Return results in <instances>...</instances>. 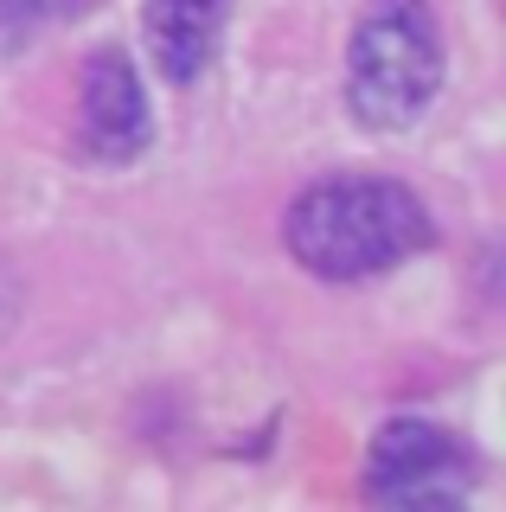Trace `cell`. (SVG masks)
Instances as JSON below:
<instances>
[{"instance_id": "1", "label": "cell", "mask_w": 506, "mask_h": 512, "mask_svg": "<svg viewBox=\"0 0 506 512\" xmlns=\"http://www.w3.org/2000/svg\"><path fill=\"white\" fill-rule=\"evenodd\" d=\"M289 256L327 282H359L378 269H398L404 256L430 244V212L423 199L398 180H372V173H346L321 180L289 205Z\"/></svg>"}, {"instance_id": "2", "label": "cell", "mask_w": 506, "mask_h": 512, "mask_svg": "<svg viewBox=\"0 0 506 512\" xmlns=\"http://www.w3.org/2000/svg\"><path fill=\"white\" fill-rule=\"evenodd\" d=\"M442 84V32L423 0H366L346 45V109L378 135H398Z\"/></svg>"}, {"instance_id": "6", "label": "cell", "mask_w": 506, "mask_h": 512, "mask_svg": "<svg viewBox=\"0 0 506 512\" xmlns=\"http://www.w3.org/2000/svg\"><path fill=\"white\" fill-rule=\"evenodd\" d=\"M84 7L90 0H0V52H20V45L39 39V32L71 26Z\"/></svg>"}, {"instance_id": "3", "label": "cell", "mask_w": 506, "mask_h": 512, "mask_svg": "<svg viewBox=\"0 0 506 512\" xmlns=\"http://www.w3.org/2000/svg\"><path fill=\"white\" fill-rule=\"evenodd\" d=\"M366 487L385 506H455L474 487V455L449 429L423 423V416H398L372 436Z\"/></svg>"}, {"instance_id": "4", "label": "cell", "mask_w": 506, "mask_h": 512, "mask_svg": "<svg viewBox=\"0 0 506 512\" xmlns=\"http://www.w3.org/2000/svg\"><path fill=\"white\" fill-rule=\"evenodd\" d=\"M148 90L122 45H103L77 77V148L90 160H135L148 148Z\"/></svg>"}, {"instance_id": "5", "label": "cell", "mask_w": 506, "mask_h": 512, "mask_svg": "<svg viewBox=\"0 0 506 512\" xmlns=\"http://www.w3.org/2000/svg\"><path fill=\"white\" fill-rule=\"evenodd\" d=\"M225 13H231V0H148L141 32H148V52H154L167 84H193L212 64Z\"/></svg>"}]
</instances>
